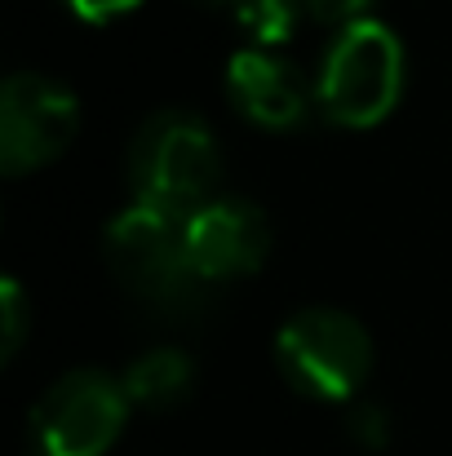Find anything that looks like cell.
I'll return each instance as SVG.
<instances>
[{
	"label": "cell",
	"instance_id": "6da1fadb",
	"mask_svg": "<svg viewBox=\"0 0 452 456\" xmlns=\"http://www.w3.org/2000/svg\"><path fill=\"white\" fill-rule=\"evenodd\" d=\"M107 262L129 297L164 314V319H195L209 305V280L195 271L182 235V217L129 204L107 226Z\"/></svg>",
	"mask_w": 452,
	"mask_h": 456
},
{
	"label": "cell",
	"instance_id": "7a4b0ae2",
	"mask_svg": "<svg viewBox=\"0 0 452 456\" xmlns=\"http://www.w3.org/2000/svg\"><path fill=\"white\" fill-rule=\"evenodd\" d=\"M125 168L134 204L186 222L195 208L213 200L222 159L213 129L195 111H155L134 134Z\"/></svg>",
	"mask_w": 452,
	"mask_h": 456
},
{
	"label": "cell",
	"instance_id": "3957f363",
	"mask_svg": "<svg viewBox=\"0 0 452 456\" xmlns=\"http://www.w3.org/2000/svg\"><path fill=\"white\" fill-rule=\"evenodd\" d=\"M399 94H404V45L386 22L359 18L328 40L315 80V102L324 120L341 129H373L395 111Z\"/></svg>",
	"mask_w": 452,
	"mask_h": 456
},
{
	"label": "cell",
	"instance_id": "277c9868",
	"mask_svg": "<svg viewBox=\"0 0 452 456\" xmlns=\"http://www.w3.org/2000/svg\"><path fill=\"white\" fill-rule=\"evenodd\" d=\"M275 363L298 395L346 403L373 372V337L346 310L306 305L275 332Z\"/></svg>",
	"mask_w": 452,
	"mask_h": 456
},
{
	"label": "cell",
	"instance_id": "5b68a950",
	"mask_svg": "<svg viewBox=\"0 0 452 456\" xmlns=\"http://www.w3.org/2000/svg\"><path fill=\"white\" fill-rule=\"evenodd\" d=\"M125 381L98 368L58 377L27 417L31 456H103L129 421Z\"/></svg>",
	"mask_w": 452,
	"mask_h": 456
},
{
	"label": "cell",
	"instance_id": "8992f818",
	"mask_svg": "<svg viewBox=\"0 0 452 456\" xmlns=\"http://www.w3.org/2000/svg\"><path fill=\"white\" fill-rule=\"evenodd\" d=\"M80 125V102L67 85L18 71L0 89V168L9 177L53 164L71 147Z\"/></svg>",
	"mask_w": 452,
	"mask_h": 456
},
{
	"label": "cell",
	"instance_id": "52a82bcc",
	"mask_svg": "<svg viewBox=\"0 0 452 456\" xmlns=\"http://www.w3.org/2000/svg\"><path fill=\"white\" fill-rule=\"evenodd\" d=\"M182 235H186V253H191L195 271L213 289L262 271V262L271 253L267 213L240 195H213L204 208H195L182 222Z\"/></svg>",
	"mask_w": 452,
	"mask_h": 456
},
{
	"label": "cell",
	"instance_id": "ba28073f",
	"mask_svg": "<svg viewBox=\"0 0 452 456\" xmlns=\"http://www.w3.org/2000/svg\"><path fill=\"white\" fill-rule=\"evenodd\" d=\"M226 94L235 111L253 120L258 129H298L310 116V107H319L315 85L284 53L262 49V45H249L226 62Z\"/></svg>",
	"mask_w": 452,
	"mask_h": 456
},
{
	"label": "cell",
	"instance_id": "9c48e42d",
	"mask_svg": "<svg viewBox=\"0 0 452 456\" xmlns=\"http://www.w3.org/2000/svg\"><path fill=\"white\" fill-rule=\"evenodd\" d=\"M125 395L134 408H147V412H168L177 408L191 390H195V363L186 350H173V346H160V350H147L138 354L125 372Z\"/></svg>",
	"mask_w": 452,
	"mask_h": 456
},
{
	"label": "cell",
	"instance_id": "30bf717a",
	"mask_svg": "<svg viewBox=\"0 0 452 456\" xmlns=\"http://www.w3.org/2000/svg\"><path fill=\"white\" fill-rule=\"evenodd\" d=\"M231 13H235V22L253 36V45L275 49V45H284V40L298 31L301 0H235Z\"/></svg>",
	"mask_w": 452,
	"mask_h": 456
},
{
	"label": "cell",
	"instance_id": "8fae6325",
	"mask_svg": "<svg viewBox=\"0 0 452 456\" xmlns=\"http://www.w3.org/2000/svg\"><path fill=\"white\" fill-rule=\"evenodd\" d=\"M346 430L359 448H386L390 444V412L382 403H355L350 417H346Z\"/></svg>",
	"mask_w": 452,
	"mask_h": 456
},
{
	"label": "cell",
	"instance_id": "7c38bea8",
	"mask_svg": "<svg viewBox=\"0 0 452 456\" xmlns=\"http://www.w3.org/2000/svg\"><path fill=\"white\" fill-rule=\"evenodd\" d=\"M368 4L373 0H301V13L319 27H333V31H346L350 22L368 18Z\"/></svg>",
	"mask_w": 452,
	"mask_h": 456
},
{
	"label": "cell",
	"instance_id": "4fadbf2b",
	"mask_svg": "<svg viewBox=\"0 0 452 456\" xmlns=\"http://www.w3.org/2000/svg\"><path fill=\"white\" fill-rule=\"evenodd\" d=\"M22 337H27V297L18 280H4V359L18 354Z\"/></svg>",
	"mask_w": 452,
	"mask_h": 456
},
{
	"label": "cell",
	"instance_id": "5bb4252c",
	"mask_svg": "<svg viewBox=\"0 0 452 456\" xmlns=\"http://www.w3.org/2000/svg\"><path fill=\"white\" fill-rule=\"evenodd\" d=\"M76 18H85V22H116V18H125V13H134L143 0H62Z\"/></svg>",
	"mask_w": 452,
	"mask_h": 456
},
{
	"label": "cell",
	"instance_id": "9a60e30c",
	"mask_svg": "<svg viewBox=\"0 0 452 456\" xmlns=\"http://www.w3.org/2000/svg\"><path fill=\"white\" fill-rule=\"evenodd\" d=\"M200 4H226V9H231V4H235V0H200Z\"/></svg>",
	"mask_w": 452,
	"mask_h": 456
}]
</instances>
